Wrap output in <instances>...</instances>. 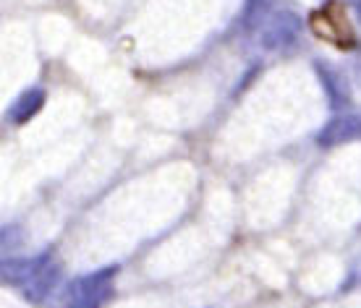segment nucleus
I'll return each mask as SVG.
<instances>
[{
    "label": "nucleus",
    "mask_w": 361,
    "mask_h": 308,
    "mask_svg": "<svg viewBox=\"0 0 361 308\" xmlns=\"http://www.w3.org/2000/svg\"><path fill=\"white\" fill-rule=\"evenodd\" d=\"M309 27L322 42L338 47V50H353L356 47V32H353V24L348 13H345V6L338 3V0H330L322 8H317L312 16H309Z\"/></svg>",
    "instance_id": "obj_1"
}]
</instances>
